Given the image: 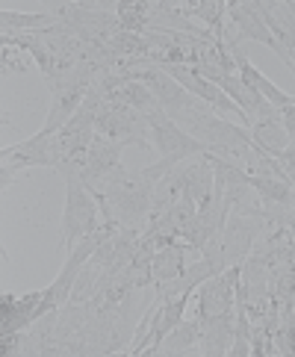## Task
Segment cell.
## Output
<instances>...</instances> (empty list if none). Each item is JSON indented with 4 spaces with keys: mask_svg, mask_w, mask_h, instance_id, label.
Wrapping results in <instances>:
<instances>
[{
    "mask_svg": "<svg viewBox=\"0 0 295 357\" xmlns=\"http://www.w3.org/2000/svg\"><path fill=\"white\" fill-rule=\"evenodd\" d=\"M157 183L160 181H153L148 169H124V165H119V169L98 186V192L104 195V201L109 204L112 219L121 227H148Z\"/></svg>",
    "mask_w": 295,
    "mask_h": 357,
    "instance_id": "obj_1",
    "label": "cell"
},
{
    "mask_svg": "<svg viewBox=\"0 0 295 357\" xmlns=\"http://www.w3.org/2000/svg\"><path fill=\"white\" fill-rule=\"evenodd\" d=\"M59 174L66 177V210H62V236H59V251L68 254L83 236L95 234L100 225V210L95 195L80 177V162H66L59 165Z\"/></svg>",
    "mask_w": 295,
    "mask_h": 357,
    "instance_id": "obj_2",
    "label": "cell"
},
{
    "mask_svg": "<svg viewBox=\"0 0 295 357\" xmlns=\"http://www.w3.org/2000/svg\"><path fill=\"white\" fill-rule=\"evenodd\" d=\"M268 227L272 225H268L266 219H260V215L230 213L222 231L204 245V260L213 266L215 275L230 269V266H239L251 254L254 242H257Z\"/></svg>",
    "mask_w": 295,
    "mask_h": 357,
    "instance_id": "obj_3",
    "label": "cell"
},
{
    "mask_svg": "<svg viewBox=\"0 0 295 357\" xmlns=\"http://www.w3.org/2000/svg\"><path fill=\"white\" fill-rule=\"evenodd\" d=\"M95 74H98V68L80 62V66L62 71L59 77H54L47 83L50 86V109H47L42 133H56L59 127H66L71 121V116L86 100V92H89V86H92Z\"/></svg>",
    "mask_w": 295,
    "mask_h": 357,
    "instance_id": "obj_4",
    "label": "cell"
},
{
    "mask_svg": "<svg viewBox=\"0 0 295 357\" xmlns=\"http://www.w3.org/2000/svg\"><path fill=\"white\" fill-rule=\"evenodd\" d=\"M62 162H66V154H62L59 136L56 133H36L18 145L0 151V186H9L21 169L42 165V169L56 172Z\"/></svg>",
    "mask_w": 295,
    "mask_h": 357,
    "instance_id": "obj_5",
    "label": "cell"
},
{
    "mask_svg": "<svg viewBox=\"0 0 295 357\" xmlns=\"http://www.w3.org/2000/svg\"><path fill=\"white\" fill-rule=\"evenodd\" d=\"M95 127L100 136L112 139L119 145H136V148H151V130H148V119L142 112H136L133 107L121 104L115 98H104L98 107Z\"/></svg>",
    "mask_w": 295,
    "mask_h": 357,
    "instance_id": "obj_6",
    "label": "cell"
},
{
    "mask_svg": "<svg viewBox=\"0 0 295 357\" xmlns=\"http://www.w3.org/2000/svg\"><path fill=\"white\" fill-rule=\"evenodd\" d=\"M145 119H148V130H151V145L157 148L160 160H172V162L181 165L189 157L207 154V148H204L195 136H189L165 109L151 112Z\"/></svg>",
    "mask_w": 295,
    "mask_h": 357,
    "instance_id": "obj_7",
    "label": "cell"
},
{
    "mask_svg": "<svg viewBox=\"0 0 295 357\" xmlns=\"http://www.w3.org/2000/svg\"><path fill=\"white\" fill-rule=\"evenodd\" d=\"M242 280V263L239 266H230V269L219 272L207 278L204 284L195 289L198 292V310L195 316L207 319V316H219L236 307V287Z\"/></svg>",
    "mask_w": 295,
    "mask_h": 357,
    "instance_id": "obj_8",
    "label": "cell"
},
{
    "mask_svg": "<svg viewBox=\"0 0 295 357\" xmlns=\"http://www.w3.org/2000/svg\"><path fill=\"white\" fill-rule=\"evenodd\" d=\"M192 296H169V298H153V319H151V328L142 340V349L139 354H157L162 349L165 337L183 322V313H186V304Z\"/></svg>",
    "mask_w": 295,
    "mask_h": 357,
    "instance_id": "obj_9",
    "label": "cell"
},
{
    "mask_svg": "<svg viewBox=\"0 0 295 357\" xmlns=\"http://www.w3.org/2000/svg\"><path fill=\"white\" fill-rule=\"evenodd\" d=\"M227 21L234 24L242 39H251V42L268 47L272 54L280 56V62H287V68H292L289 54L280 47V42L272 36V30L266 27V21L260 18V12H257V3H227Z\"/></svg>",
    "mask_w": 295,
    "mask_h": 357,
    "instance_id": "obj_10",
    "label": "cell"
},
{
    "mask_svg": "<svg viewBox=\"0 0 295 357\" xmlns=\"http://www.w3.org/2000/svg\"><path fill=\"white\" fill-rule=\"evenodd\" d=\"M121 148L124 145L112 142V139H107V136H100V133L95 136L92 148L86 151V157L80 162V177H83V183L89 189H98L121 165Z\"/></svg>",
    "mask_w": 295,
    "mask_h": 357,
    "instance_id": "obj_11",
    "label": "cell"
},
{
    "mask_svg": "<svg viewBox=\"0 0 295 357\" xmlns=\"http://www.w3.org/2000/svg\"><path fill=\"white\" fill-rule=\"evenodd\" d=\"M42 298L45 289L27 292V296H3V301H0V319H3L0 331L3 334L27 331L36 319H42Z\"/></svg>",
    "mask_w": 295,
    "mask_h": 357,
    "instance_id": "obj_12",
    "label": "cell"
},
{
    "mask_svg": "<svg viewBox=\"0 0 295 357\" xmlns=\"http://www.w3.org/2000/svg\"><path fill=\"white\" fill-rule=\"evenodd\" d=\"M174 174L181 177L183 183V192L192 198L201 207L207 204L213 195V186H215V177H213V162L207 154H198V157H189L181 165H174Z\"/></svg>",
    "mask_w": 295,
    "mask_h": 357,
    "instance_id": "obj_13",
    "label": "cell"
},
{
    "mask_svg": "<svg viewBox=\"0 0 295 357\" xmlns=\"http://www.w3.org/2000/svg\"><path fill=\"white\" fill-rule=\"evenodd\" d=\"M234 325H236V307L227 313H219V316L201 319V346L195 354H204V357L230 354V346H234Z\"/></svg>",
    "mask_w": 295,
    "mask_h": 357,
    "instance_id": "obj_14",
    "label": "cell"
},
{
    "mask_svg": "<svg viewBox=\"0 0 295 357\" xmlns=\"http://www.w3.org/2000/svg\"><path fill=\"white\" fill-rule=\"evenodd\" d=\"M234 62H236V74H239V77L245 80L248 86H254V89H257V92H260V95H263V98H266V100H268V104H272V107L284 109V107L295 104V98H292V95H287L284 89H278L272 80L266 77L263 71H257V68H254L251 62L245 59V54H242V50H239V54L234 56Z\"/></svg>",
    "mask_w": 295,
    "mask_h": 357,
    "instance_id": "obj_15",
    "label": "cell"
},
{
    "mask_svg": "<svg viewBox=\"0 0 295 357\" xmlns=\"http://www.w3.org/2000/svg\"><path fill=\"white\" fill-rule=\"evenodd\" d=\"M192 248L186 245V242H174V245L169 248H160L157 254H153V260H151V278H153V284H162V280H172L177 278L183 269H186V254Z\"/></svg>",
    "mask_w": 295,
    "mask_h": 357,
    "instance_id": "obj_16",
    "label": "cell"
},
{
    "mask_svg": "<svg viewBox=\"0 0 295 357\" xmlns=\"http://www.w3.org/2000/svg\"><path fill=\"white\" fill-rule=\"evenodd\" d=\"M268 296L280 307H295V260H284L268 272Z\"/></svg>",
    "mask_w": 295,
    "mask_h": 357,
    "instance_id": "obj_17",
    "label": "cell"
},
{
    "mask_svg": "<svg viewBox=\"0 0 295 357\" xmlns=\"http://www.w3.org/2000/svg\"><path fill=\"white\" fill-rule=\"evenodd\" d=\"M162 346L165 349H160V351H165V354H195L201 346V316L183 319V322L165 337Z\"/></svg>",
    "mask_w": 295,
    "mask_h": 357,
    "instance_id": "obj_18",
    "label": "cell"
},
{
    "mask_svg": "<svg viewBox=\"0 0 295 357\" xmlns=\"http://www.w3.org/2000/svg\"><path fill=\"white\" fill-rule=\"evenodd\" d=\"M251 139H254V145H257L260 151L272 154L275 160L284 154L287 145H289V133L284 130V124L280 121H254L251 124Z\"/></svg>",
    "mask_w": 295,
    "mask_h": 357,
    "instance_id": "obj_19",
    "label": "cell"
},
{
    "mask_svg": "<svg viewBox=\"0 0 295 357\" xmlns=\"http://www.w3.org/2000/svg\"><path fill=\"white\" fill-rule=\"evenodd\" d=\"M109 98L121 100V104H127V107H133L136 112H142V116H151V112L162 109L160 100L153 98V92H151L145 83H130V80H127V83H121L119 89H115Z\"/></svg>",
    "mask_w": 295,
    "mask_h": 357,
    "instance_id": "obj_20",
    "label": "cell"
},
{
    "mask_svg": "<svg viewBox=\"0 0 295 357\" xmlns=\"http://www.w3.org/2000/svg\"><path fill=\"white\" fill-rule=\"evenodd\" d=\"M59 18L54 12H42V15H27V12H12V9H0V24H3V33H18V30H47L54 27Z\"/></svg>",
    "mask_w": 295,
    "mask_h": 357,
    "instance_id": "obj_21",
    "label": "cell"
},
{
    "mask_svg": "<svg viewBox=\"0 0 295 357\" xmlns=\"http://www.w3.org/2000/svg\"><path fill=\"white\" fill-rule=\"evenodd\" d=\"M148 12L151 3L148 0H133V3H115V15H119V24L124 33H136V36H145L148 33Z\"/></svg>",
    "mask_w": 295,
    "mask_h": 357,
    "instance_id": "obj_22",
    "label": "cell"
},
{
    "mask_svg": "<svg viewBox=\"0 0 295 357\" xmlns=\"http://www.w3.org/2000/svg\"><path fill=\"white\" fill-rule=\"evenodd\" d=\"M248 186L260 195V201H268V204H292V195H295V189L287 181H278V177H254L251 174Z\"/></svg>",
    "mask_w": 295,
    "mask_h": 357,
    "instance_id": "obj_23",
    "label": "cell"
},
{
    "mask_svg": "<svg viewBox=\"0 0 295 357\" xmlns=\"http://www.w3.org/2000/svg\"><path fill=\"white\" fill-rule=\"evenodd\" d=\"M275 349H278V354H284V357H295V307H280V313H278Z\"/></svg>",
    "mask_w": 295,
    "mask_h": 357,
    "instance_id": "obj_24",
    "label": "cell"
},
{
    "mask_svg": "<svg viewBox=\"0 0 295 357\" xmlns=\"http://www.w3.org/2000/svg\"><path fill=\"white\" fill-rule=\"evenodd\" d=\"M230 357H251V319L236 304V325H234V346Z\"/></svg>",
    "mask_w": 295,
    "mask_h": 357,
    "instance_id": "obj_25",
    "label": "cell"
},
{
    "mask_svg": "<svg viewBox=\"0 0 295 357\" xmlns=\"http://www.w3.org/2000/svg\"><path fill=\"white\" fill-rule=\"evenodd\" d=\"M278 162H280V169L287 172L289 183H292V189H295V139H289V145H287L284 154L278 157Z\"/></svg>",
    "mask_w": 295,
    "mask_h": 357,
    "instance_id": "obj_26",
    "label": "cell"
},
{
    "mask_svg": "<svg viewBox=\"0 0 295 357\" xmlns=\"http://www.w3.org/2000/svg\"><path fill=\"white\" fill-rule=\"evenodd\" d=\"M280 124H284V130L289 133V139H295V104L280 109Z\"/></svg>",
    "mask_w": 295,
    "mask_h": 357,
    "instance_id": "obj_27",
    "label": "cell"
}]
</instances>
